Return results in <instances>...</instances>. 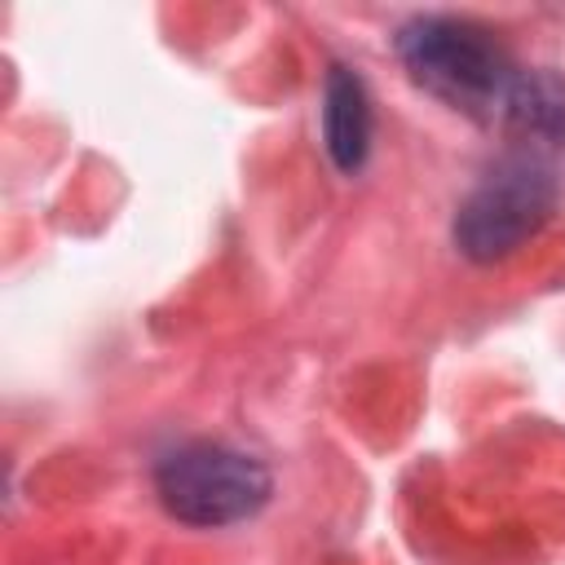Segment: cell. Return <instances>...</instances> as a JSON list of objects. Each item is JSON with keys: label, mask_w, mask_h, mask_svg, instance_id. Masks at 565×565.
I'll list each match as a JSON object with an SVG mask.
<instances>
[{"label": "cell", "mask_w": 565, "mask_h": 565, "mask_svg": "<svg viewBox=\"0 0 565 565\" xmlns=\"http://www.w3.org/2000/svg\"><path fill=\"white\" fill-rule=\"evenodd\" d=\"M154 494L181 525L221 530L256 516L274 494V477L247 450L221 441H185L154 463Z\"/></svg>", "instance_id": "3"}, {"label": "cell", "mask_w": 565, "mask_h": 565, "mask_svg": "<svg viewBox=\"0 0 565 565\" xmlns=\"http://www.w3.org/2000/svg\"><path fill=\"white\" fill-rule=\"evenodd\" d=\"M322 146L344 177L362 172L375 146L371 88L353 66H340V62L322 79Z\"/></svg>", "instance_id": "4"}, {"label": "cell", "mask_w": 565, "mask_h": 565, "mask_svg": "<svg viewBox=\"0 0 565 565\" xmlns=\"http://www.w3.org/2000/svg\"><path fill=\"white\" fill-rule=\"evenodd\" d=\"M561 203V172L547 150L516 146L499 154L486 177L468 190V199L455 212L450 238L459 256L477 265L508 260L516 247H525L556 212Z\"/></svg>", "instance_id": "2"}, {"label": "cell", "mask_w": 565, "mask_h": 565, "mask_svg": "<svg viewBox=\"0 0 565 565\" xmlns=\"http://www.w3.org/2000/svg\"><path fill=\"white\" fill-rule=\"evenodd\" d=\"M503 128L534 150H565V79L547 66L521 71Z\"/></svg>", "instance_id": "5"}, {"label": "cell", "mask_w": 565, "mask_h": 565, "mask_svg": "<svg viewBox=\"0 0 565 565\" xmlns=\"http://www.w3.org/2000/svg\"><path fill=\"white\" fill-rule=\"evenodd\" d=\"M393 49L428 97L486 128H503L521 66L490 26L450 13H419L397 26Z\"/></svg>", "instance_id": "1"}]
</instances>
